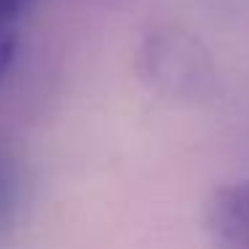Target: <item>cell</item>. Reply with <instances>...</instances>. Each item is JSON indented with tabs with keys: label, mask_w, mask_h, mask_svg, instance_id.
Wrapping results in <instances>:
<instances>
[{
	"label": "cell",
	"mask_w": 249,
	"mask_h": 249,
	"mask_svg": "<svg viewBox=\"0 0 249 249\" xmlns=\"http://www.w3.org/2000/svg\"><path fill=\"white\" fill-rule=\"evenodd\" d=\"M206 233L214 249H249V179L222 185L212 193Z\"/></svg>",
	"instance_id": "cell-1"
},
{
	"label": "cell",
	"mask_w": 249,
	"mask_h": 249,
	"mask_svg": "<svg viewBox=\"0 0 249 249\" xmlns=\"http://www.w3.org/2000/svg\"><path fill=\"white\" fill-rule=\"evenodd\" d=\"M14 51H17V33H14V24L0 22V78L6 75V70L11 67Z\"/></svg>",
	"instance_id": "cell-2"
}]
</instances>
